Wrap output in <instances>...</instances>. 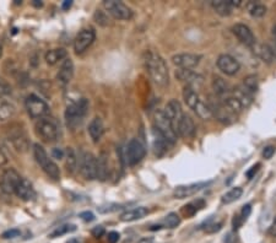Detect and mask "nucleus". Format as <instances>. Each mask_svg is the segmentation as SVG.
<instances>
[{"label":"nucleus","instance_id":"1","mask_svg":"<svg viewBox=\"0 0 276 243\" xmlns=\"http://www.w3.org/2000/svg\"><path fill=\"white\" fill-rule=\"evenodd\" d=\"M144 64L153 83L160 88H166L170 84V73L167 64L158 53L147 50L144 54Z\"/></svg>","mask_w":276,"mask_h":243},{"label":"nucleus","instance_id":"2","mask_svg":"<svg viewBox=\"0 0 276 243\" xmlns=\"http://www.w3.org/2000/svg\"><path fill=\"white\" fill-rule=\"evenodd\" d=\"M90 103L86 98H80L79 101L71 102L65 109V121L70 129H76L83 124L84 118L88 114Z\"/></svg>","mask_w":276,"mask_h":243},{"label":"nucleus","instance_id":"3","mask_svg":"<svg viewBox=\"0 0 276 243\" xmlns=\"http://www.w3.org/2000/svg\"><path fill=\"white\" fill-rule=\"evenodd\" d=\"M33 156L35 160L38 165L41 166L43 171L47 173L48 177H50L52 180L58 181L60 178V171L59 167L57 166V163L48 156L47 151L45 150V147L40 144L33 145Z\"/></svg>","mask_w":276,"mask_h":243},{"label":"nucleus","instance_id":"4","mask_svg":"<svg viewBox=\"0 0 276 243\" xmlns=\"http://www.w3.org/2000/svg\"><path fill=\"white\" fill-rule=\"evenodd\" d=\"M153 123H155V130L160 133L170 144H175L177 142V133L173 129L170 119L166 116L165 111L157 109L153 113Z\"/></svg>","mask_w":276,"mask_h":243},{"label":"nucleus","instance_id":"5","mask_svg":"<svg viewBox=\"0 0 276 243\" xmlns=\"http://www.w3.org/2000/svg\"><path fill=\"white\" fill-rule=\"evenodd\" d=\"M36 133L38 137L46 143H54L59 138V128L58 124L50 118H41L35 125Z\"/></svg>","mask_w":276,"mask_h":243},{"label":"nucleus","instance_id":"6","mask_svg":"<svg viewBox=\"0 0 276 243\" xmlns=\"http://www.w3.org/2000/svg\"><path fill=\"white\" fill-rule=\"evenodd\" d=\"M78 160L81 176L88 181L97 180V157L91 152H81Z\"/></svg>","mask_w":276,"mask_h":243},{"label":"nucleus","instance_id":"7","mask_svg":"<svg viewBox=\"0 0 276 243\" xmlns=\"http://www.w3.org/2000/svg\"><path fill=\"white\" fill-rule=\"evenodd\" d=\"M25 106H26L29 116L33 119L45 118L49 113V106L47 104V102L43 101L41 97L36 96V95L27 96L26 101H25Z\"/></svg>","mask_w":276,"mask_h":243},{"label":"nucleus","instance_id":"8","mask_svg":"<svg viewBox=\"0 0 276 243\" xmlns=\"http://www.w3.org/2000/svg\"><path fill=\"white\" fill-rule=\"evenodd\" d=\"M103 6L104 9H106V11L116 20L127 21V20H130L133 17L132 9L122 1H117V0H106V1H103Z\"/></svg>","mask_w":276,"mask_h":243},{"label":"nucleus","instance_id":"9","mask_svg":"<svg viewBox=\"0 0 276 243\" xmlns=\"http://www.w3.org/2000/svg\"><path fill=\"white\" fill-rule=\"evenodd\" d=\"M210 108L213 117L217 119L219 122L224 123V124H230L234 121V113H232L226 106L221 102V99H216L210 97L209 102L206 103Z\"/></svg>","mask_w":276,"mask_h":243},{"label":"nucleus","instance_id":"10","mask_svg":"<svg viewBox=\"0 0 276 243\" xmlns=\"http://www.w3.org/2000/svg\"><path fill=\"white\" fill-rule=\"evenodd\" d=\"M146 155V149L139 139H132L125 147V161L128 165L134 166L139 163Z\"/></svg>","mask_w":276,"mask_h":243},{"label":"nucleus","instance_id":"11","mask_svg":"<svg viewBox=\"0 0 276 243\" xmlns=\"http://www.w3.org/2000/svg\"><path fill=\"white\" fill-rule=\"evenodd\" d=\"M21 180L22 177L17 173V171H15L14 168H7L0 178V191L5 194H15V191Z\"/></svg>","mask_w":276,"mask_h":243},{"label":"nucleus","instance_id":"12","mask_svg":"<svg viewBox=\"0 0 276 243\" xmlns=\"http://www.w3.org/2000/svg\"><path fill=\"white\" fill-rule=\"evenodd\" d=\"M94 38H96V32H94L93 29L89 27V29L81 30L75 37V41H74V49H75V52L78 54L85 52L93 43Z\"/></svg>","mask_w":276,"mask_h":243},{"label":"nucleus","instance_id":"13","mask_svg":"<svg viewBox=\"0 0 276 243\" xmlns=\"http://www.w3.org/2000/svg\"><path fill=\"white\" fill-rule=\"evenodd\" d=\"M216 65L221 73L226 74L229 76L236 75L241 69L239 61L230 54H221L216 60Z\"/></svg>","mask_w":276,"mask_h":243},{"label":"nucleus","instance_id":"14","mask_svg":"<svg viewBox=\"0 0 276 243\" xmlns=\"http://www.w3.org/2000/svg\"><path fill=\"white\" fill-rule=\"evenodd\" d=\"M176 78L185 86L193 88L195 90L204 81V78L200 74L195 73V71L190 70V69H180V70L176 71Z\"/></svg>","mask_w":276,"mask_h":243},{"label":"nucleus","instance_id":"15","mask_svg":"<svg viewBox=\"0 0 276 243\" xmlns=\"http://www.w3.org/2000/svg\"><path fill=\"white\" fill-rule=\"evenodd\" d=\"M201 55L193 53H180L172 57V63L180 69H193L200 63Z\"/></svg>","mask_w":276,"mask_h":243},{"label":"nucleus","instance_id":"16","mask_svg":"<svg viewBox=\"0 0 276 243\" xmlns=\"http://www.w3.org/2000/svg\"><path fill=\"white\" fill-rule=\"evenodd\" d=\"M165 113L166 116L168 117V119H170L173 129H175L176 133H177V127L183 117L182 106H181L180 101H177V99H171V101H168L167 104H166Z\"/></svg>","mask_w":276,"mask_h":243},{"label":"nucleus","instance_id":"17","mask_svg":"<svg viewBox=\"0 0 276 243\" xmlns=\"http://www.w3.org/2000/svg\"><path fill=\"white\" fill-rule=\"evenodd\" d=\"M232 32L233 35L238 38V41L241 43H243L244 46L248 47H254L257 45V41H255L254 35H253L252 30L244 24H236L232 27Z\"/></svg>","mask_w":276,"mask_h":243},{"label":"nucleus","instance_id":"18","mask_svg":"<svg viewBox=\"0 0 276 243\" xmlns=\"http://www.w3.org/2000/svg\"><path fill=\"white\" fill-rule=\"evenodd\" d=\"M209 182H199V183H193V184H188V186H181L178 188H176L175 191V196L178 199H185L189 198V196L194 195L198 192L203 191L204 188L208 187Z\"/></svg>","mask_w":276,"mask_h":243},{"label":"nucleus","instance_id":"19","mask_svg":"<svg viewBox=\"0 0 276 243\" xmlns=\"http://www.w3.org/2000/svg\"><path fill=\"white\" fill-rule=\"evenodd\" d=\"M73 76H74V63L70 58H66V59H64L59 71H58L57 80L60 85L65 86L70 83Z\"/></svg>","mask_w":276,"mask_h":243},{"label":"nucleus","instance_id":"20","mask_svg":"<svg viewBox=\"0 0 276 243\" xmlns=\"http://www.w3.org/2000/svg\"><path fill=\"white\" fill-rule=\"evenodd\" d=\"M15 194H16L17 198H20L24 201H31L36 198V191L33 188L32 183L30 181L25 180V178L20 181L19 186H17L16 191H15Z\"/></svg>","mask_w":276,"mask_h":243},{"label":"nucleus","instance_id":"21","mask_svg":"<svg viewBox=\"0 0 276 243\" xmlns=\"http://www.w3.org/2000/svg\"><path fill=\"white\" fill-rule=\"evenodd\" d=\"M195 133V124L194 121L186 114H183L182 119H181L180 124L177 127V134H180L183 138H190L193 137Z\"/></svg>","mask_w":276,"mask_h":243},{"label":"nucleus","instance_id":"22","mask_svg":"<svg viewBox=\"0 0 276 243\" xmlns=\"http://www.w3.org/2000/svg\"><path fill=\"white\" fill-rule=\"evenodd\" d=\"M88 132L92 139V142L98 143L104 134V125H103V122H102V119L98 118V117L92 119L90 124H89Z\"/></svg>","mask_w":276,"mask_h":243},{"label":"nucleus","instance_id":"23","mask_svg":"<svg viewBox=\"0 0 276 243\" xmlns=\"http://www.w3.org/2000/svg\"><path fill=\"white\" fill-rule=\"evenodd\" d=\"M147 214H149V209L145 208V206H139V208H134L130 209V210L124 211V213L121 215V220L123 222L137 221V220H140L146 216Z\"/></svg>","mask_w":276,"mask_h":243},{"label":"nucleus","instance_id":"24","mask_svg":"<svg viewBox=\"0 0 276 243\" xmlns=\"http://www.w3.org/2000/svg\"><path fill=\"white\" fill-rule=\"evenodd\" d=\"M109 176L108 156L104 152L97 157V180L106 181Z\"/></svg>","mask_w":276,"mask_h":243},{"label":"nucleus","instance_id":"25","mask_svg":"<svg viewBox=\"0 0 276 243\" xmlns=\"http://www.w3.org/2000/svg\"><path fill=\"white\" fill-rule=\"evenodd\" d=\"M183 98H184V102L186 103V106H188L190 109H193V111L196 108V106L203 101L195 89L189 88V86H185V88H184Z\"/></svg>","mask_w":276,"mask_h":243},{"label":"nucleus","instance_id":"26","mask_svg":"<svg viewBox=\"0 0 276 243\" xmlns=\"http://www.w3.org/2000/svg\"><path fill=\"white\" fill-rule=\"evenodd\" d=\"M66 57H68V52L65 48H54V49H50L46 53L45 59L48 65H55L60 60L66 59Z\"/></svg>","mask_w":276,"mask_h":243},{"label":"nucleus","instance_id":"27","mask_svg":"<svg viewBox=\"0 0 276 243\" xmlns=\"http://www.w3.org/2000/svg\"><path fill=\"white\" fill-rule=\"evenodd\" d=\"M255 53L258 54V57L262 58V59L267 61V63H273L276 57V52L274 48H272L268 45H255Z\"/></svg>","mask_w":276,"mask_h":243},{"label":"nucleus","instance_id":"28","mask_svg":"<svg viewBox=\"0 0 276 243\" xmlns=\"http://www.w3.org/2000/svg\"><path fill=\"white\" fill-rule=\"evenodd\" d=\"M213 89H214V91L221 97L229 96V95L232 92V89H231V86H230V84L226 83V81H225L222 78H219V76L214 78Z\"/></svg>","mask_w":276,"mask_h":243},{"label":"nucleus","instance_id":"29","mask_svg":"<svg viewBox=\"0 0 276 243\" xmlns=\"http://www.w3.org/2000/svg\"><path fill=\"white\" fill-rule=\"evenodd\" d=\"M211 6L216 11V14L221 16H230L232 14L233 7L230 4V0H217V1H211Z\"/></svg>","mask_w":276,"mask_h":243},{"label":"nucleus","instance_id":"30","mask_svg":"<svg viewBox=\"0 0 276 243\" xmlns=\"http://www.w3.org/2000/svg\"><path fill=\"white\" fill-rule=\"evenodd\" d=\"M170 143L162 137L158 132L155 130V137H153V150H155V153L157 156L163 155L166 151H167V145Z\"/></svg>","mask_w":276,"mask_h":243},{"label":"nucleus","instance_id":"31","mask_svg":"<svg viewBox=\"0 0 276 243\" xmlns=\"http://www.w3.org/2000/svg\"><path fill=\"white\" fill-rule=\"evenodd\" d=\"M221 102L227 107V108L230 109V111L232 112V113H234V114L239 113V112H242L244 109L243 106L241 104V102H239L236 97L232 96L231 94H230L229 96L224 97V98L221 99Z\"/></svg>","mask_w":276,"mask_h":243},{"label":"nucleus","instance_id":"32","mask_svg":"<svg viewBox=\"0 0 276 243\" xmlns=\"http://www.w3.org/2000/svg\"><path fill=\"white\" fill-rule=\"evenodd\" d=\"M241 88L243 89L247 94H249L250 96H254V95L257 94L258 88H259V85H258L257 76L249 75V76H247V78H244L243 84L241 85Z\"/></svg>","mask_w":276,"mask_h":243},{"label":"nucleus","instance_id":"33","mask_svg":"<svg viewBox=\"0 0 276 243\" xmlns=\"http://www.w3.org/2000/svg\"><path fill=\"white\" fill-rule=\"evenodd\" d=\"M78 156H76L75 151H74L71 147H68L65 151V166H66V170L68 172L74 173L75 170L78 168Z\"/></svg>","mask_w":276,"mask_h":243},{"label":"nucleus","instance_id":"34","mask_svg":"<svg viewBox=\"0 0 276 243\" xmlns=\"http://www.w3.org/2000/svg\"><path fill=\"white\" fill-rule=\"evenodd\" d=\"M242 194H243V189H242L241 187H234V188L230 189L227 193H225L224 195H222L221 201L224 204L234 203V201L238 200V199L241 198Z\"/></svg>","mask_w":276,"mask_h":243},{"label":"nucleus","instance_id":"35","mask_svg":"<svg viewBox=\"0 0 276 243\" xmlns=\"http://www.w3.org/2000/svg\"><path fill=\"white\" fill-rule=\"evenodd\" d=\"M267 6L259 2H249L248 4V12L250 14V16L255 17V19H260V17L265 16L267 14Z\"/></svg>","mask_w":276,"mask_h":243},{"label":"nucleus","instance_id":"36","mask_svg":"<svg viewBox=\"0 0 276 243\" xmlns=\"http://www.w3.org/2000/svg\"><path fill=\"white\" fill-rule=\"evenodd\" d=\"M15 114V107L9 102H1L0 103V121L4 122L12 118Z\"/></svg>","mask_w":276,"mask_h":243},{"label":"nucleus","instance_id":"37","mask_svg":"<svg viewBox=\"0 0 276 243\" xmlns=\"http://www.w3.org/2000/svg\"><path fill=\"white\" fill-rule=\"evenodd\" d=\"M76 230V226L73 224H65V225H61V226L57 227L52 234L49 235L50 239H57V237L64 236L66 234H70V232H74Z\"/></svg>","mask_w":276,"mask_h":243},{"label":"nucleus","instance_id":"38","mask_svg":"<svg viewBox=\"0 0 276 243\" xmlns=\"http://www.w3.org/2000/svg\"><path fill=\"white\" fill-rule=\"evenodd\" d=\"M194 112L198 114V117H200L201 119H204V121H208V119L213 118V114H211L210 108H209V106L204 101H201L200 103L196 106V108L194 109Z\"/></svg>","mask_w":276,"mask_h":243},{"label":"nucleus","instance_id":"39","mask_svg":"<svg viewBox=\"0 0 276 243\" xmlns=\"http://www.w3.org/2000/svg\"><path fill=\"white\" fill-rule=\"evenodd\" d=\"M181 224L180 215L176 213H170L165 217V226L170 227V229H175Z\"/></svg>","mask_w":276,"mask_h":243},{"label":"nucleus","instance_id":"40","mask_svg":"<svg viewBox=\"0 0 276 243\" xmlns=\"http://www.w3.org/2000/svg\"><path fill=\"white\" fill-rule=\"evenodd\" d=\"M11 94V86L6 80L0 78V97L9 96Z\"/></svg>","mask_w":276,"mask_h":243},{"label":"nucleus","instance_id":"41","mask_svg":"<svg viewBox=\"0 0 276 243\" xmlns=\"http://www.w3.org/2000/svg\"><path fill=\"white\" fill-rule=\"evenodd\" d=\"M121 208V205H118V204H109V205H106V206H99L98 208V211L102 214H106V213H112V211H117L119 210Z\"/></svg>","mask_w":276,"mask_h":243},{"label":"nucleus","instance_id":"42","mask_svg":"<svg viewBox=\"0 0 276 243\" xmlns=\"http://www.w3.org/2000/svg\"><path fill=\"white\" fill-rule=\"evenodd\" d=\"M20 235H21V232H20V230H17V229H11V230H7V231H5L4 234H2V239H5V240L16 239V237H19Z\"/></svg>","mask_w":276,"mask_h":243},{"label":"nucleus","instance_id":"43","mask_svg":"<svg viewBox=\"0 0 276 243\" xmlns=\"http://www.w3.org/2000/svg\"><path fill=\"white\" fill-rule=\"evenodd\" d=\"M183 211L186 214V216H193V215L198 211V208L195 206V204L190 203V204H188V205L184 206Z\"/></svg>","mask_w":276,"mask_h":243},{"label":"nucleus","instance_id":"44","mask_svg":"<svg viewBox=\"0 0 276 243\" xmlns=\"http://www.w3.org/2000/svg\"><path fill=\"white\" fill-rule=\"evenodd\" d=\"M276 151V149H275V146H267V147H264V150H263V157L264 158H267V160H269V158H272L273 157V155H274Z\"/></svg>","mask_w":276,"mask_h":243},{"label":"nucleus","instance_id":"45","mask_svg":"<svg viewBox=\"0 0 276 243\" xmlns=\"http://www.w3.org/2000/svg\"><path fill=\"white\" fill-rule=\"evenodd\" d=\"M250 213H252V206L249 205V204H247V205H244L243 208H242V211H241V219L245 221V220L249 217Z\"/></svg>","mask_w":276,"mask_h":243},{"label":"nucleus","instance_id":"46","mask_svg":"<svg viewBox=\"0 0 276 243\" xmlns=\"http://www.w3.org/2000/svg\"><path fill=\"white\" fill-rule=\"evenodd\" d=\"M221 226H222L221 222L208 225V226H206V232H209V234H213V232H217V231H220V230H221Z\"/></svg>","mask_w":276,"mask_h":243},{"label":"nucleus","instance_id":"47","mask_svg":"<svg viewBox=\"0 0 276 243\" xmlns=\"http://www.w3.org/2000/svg\"><path fill=\"white\" fill-rule=\"evenodd\" d=\"M91 234H92V236L96 237V239H98V237H102L104 235V229L102 226H96L92 229Z\"/></svg>","mask_w":276,"mask_h":243},{"label":"nucleus","instance_id":"48","mask_svg":"<svg viewBox=\"0 0 276 243\" xmlns=\"http://www.w3.org/2000/svg\"><path fill=\"white\" fill-rule=\"evenodd\" d=\"M260 166H262V165H260V163H257V165H254V166H253V167H252V168H250V170H249V171H247V173H245V176H247V178H249V180H250V178H253V177H254V175H255V173H257V172H258V171H259Z\"/></svg>","mask_w":276,"mask_h":243},{"label":"nucleus","instance_id":"49","mask_svg":"<svg viewBox=\"0 0 276 243\" xmlns=\"http://www.w3.org/2000/svg\"><path fill=\"white\" fill-rule=\"evenodd\" d=\"M80 217L86 222H91L94 220V215L91 211H84V213L80 214Z\"/></svg>","mask_w":276,"mask_h":243},{"label":"nucleus","instance_id":"50","mask_svg":"<svg viewBox=\"0 0 276 243\" xmlns=\"http://www.w3.org/2000/svg\"><path fill=\"white\" fill-rule=\"evenodd\" d=\"M119 237L121 235L116 231H112L108 234V243H117L119 241Z\"/></svg>","mask_w":276,"mask_h":243},{"label":"nucleus","instance_id":"51","mask_svg":"<svg viewBox=\"0 0 276 243\" xmlns=\"http://www.w3.org/2000/svg\"><path fill=\"white\" fill-rule=\"evenodd\" d=\"M64 151L61 149H58V147H54V149L52 150V157L53 158H57V160H61V158L64 157Z\"/></svg>","mask_w":276,"mask_h":243},{"label":"nucleus","instance_id":"52","mask_svg":"<svg viewBox=\"0 0 276 243\" xmlns=\"http://www.w3.org/2000/svg\"><path fill=\"white\" fill-rule=\"evenodd\" d=\"M268 234H269L272 237H276V217L274 219V221L272 222V225L269 226Z\"/></svg>","mask_w":276,"mask_h":243},{"label":"nucleus","instance_id":"53","mask_svg":"<svg viewBox=\"0 0 276 243\" xmlns=\"http://www.w3.org/2000/svg\"><path fill=\"white\" fill-rule=\"evenodd\" d=\"M71 5H73V1L71 0H65V1L61 4V9L63 10H69L71 7Z\"/></svg>","mask_w":276,"mask_h":243},{"label":"nucleus","instance_id":"54","mask_svg":"<svg viewBox=\"0 0 276 243\" xmlns=\"http://www.w3.org/2000/svg\"><path fill=\"white\" fill-rule=\"evenodd\" d=\"M6 163V156L4 155V152H2V150L0 149V166L5 165Z\"/></svg>","mask_w":276,"mask_h":243},{"label":"nucleus","instance_id":"55","mask_svg":"<svg viewBox=\"0 0 276 243\" xmlns=\"http://www.w3.org/2000/svg\"><path fill=\"white\" fill-rule=\"evenodd\" d=\"M138 243H153V239H151V237H144L140 241H138Z\"/></svg>","mask_w":276,"mask_h":243},{"label":"nucleus","instance_id":"56","mask_svg":"<svg viewBox=\"0 0 276 243\" xmlns=\"http://www.w3.org/2000/svg\"><path fill=\"white\" fill-rule=\"evenodd\" d=\"M66 243H83V242H81L79 239H71V240H69Z\"/></svg>","mask_w":276,"mask_h":243},{"label":"nucleus","instance_id":"57","mask_svg":"<svg viewBox=\"0 0 276 243\" xmlns=\"http://www.w3.org/2000/svg\"><path fill=\"white\" fill-rule=\"evenodd\" d=\"M161 229H162V226H161V225H157V226H152L150 230H151V231H156V230H161Z\"/></svg>","mask_w":276,"mask_h":243},{"label":"nucleus","instance_id":"58","mask_svg":"<svg viewBox=\"0 0 276 243\" xmlns=\"http://www.w3.org/2000/svg\"><path fill=\"white\" fill-rule=\"evenodd\" d=\"M273 35H274V38H275V52H276V26H274V29H273Z\"/></svg>","mask_w":276,"mask_h":243},{"label":"nucleus","instance_id":"59","mask_svg":"<svg viewBox=\"0 0 276 243\" xmlns=\"http://www.w3.org/2000/svg\"><path fill=\"white\" fill-rule=\"evenodd\" d=\"M33 5H36V6H42V2H38V0H35Z\"/></svg>","mask_w":276,"mask_h":243},{"label":"nucleus","instance_id":"60","mask_svg":"<svg viewBox=\"0 0 276 243\" xmlns=\"http://www.w3.org/2000/svg\"><path fill=\"white\" fill-rule=\"evenodd\" d=\"M1 50H2V46H1V42H0V55H1Z\"/></svg>","mask_w":276,"mask_h":243}]
</instances>
